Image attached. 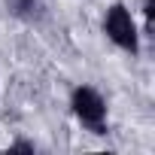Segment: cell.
<instances>
[{"label":"cell","instance_id":"4","mask_svg":"<svg viewBox=\"0 0 155 155\" xmlns=\"http://www.w3.org/2000/svg\"><path fill=\"white\" fill-rule=\"evenodd\" d=\"M143 15H146V34H152L155 31V0L143 3Z\"/></svg>","mask_w":155,"mask_h":155},{"label":"cell","instance_id":"5","mask_svg":"<svg viewBox=\"0 0 155 155\" xmlns=\"http://www.w3.org/2000/svg\"><path fill=\"white\" fill-rule=\"evenodd\" d=\"M9 152H37V146L31 140H15V143H9Z\"/></svg>","mask_w":155,"mask_h":155},{"label":"cell","instance_id":"2","mask_svg":"<svg viewBox=\"0 0 155 155\" xmlns=\"http://www.w3.org/2000/svg\"><path fill=\"white\" fill-rule=\"evenodd\" d=\"M104 34L113 46H119L122 52L128 55H137L140 52V34H137V21L134 15L128 12L125 3H113L104 15Z\"/></svg>","mask_w":155,"mask_h":155},{"label":"cell","instance_id":"1","mask_svg":"<svg viewBox=\"0 0 155 155\" xmlns=\"http://www.w3.org/2000/svg\"><path fill=\"white\" fill-rule=\"evenodd\" d=\"M70 110L79 119V125L88 128L91 134H107V101L97 88L76 85L70 94Z\"/></svg>","mask_w":155,"mask_h":155},{"label":"cell","instance_id":"3","mask_svg":"<svg viewBox=\"0 0 155 155\" xmlns=\"http://www.w3.org/2000/svg\"><path fill=\"white\" fill-rule=\"evenodd\" d=\"M9 12L21 21H40L46 15V0H12L9 3Z\"/></svg>","mask_w":155,"mask_h":155}]
</instances>
